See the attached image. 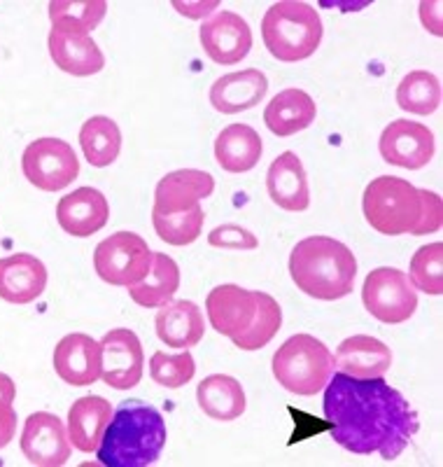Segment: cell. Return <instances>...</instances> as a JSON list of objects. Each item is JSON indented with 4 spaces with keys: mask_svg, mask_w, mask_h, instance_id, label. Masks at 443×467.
<instances>
[{
    "mask_svg": "<svg viewBox=\"0 0 443 467\" xmlns=\"http://www.w3.org/2000/svg\"><path fill=\"white\" fill-rule=\"evenodd\" d=\"M322 407L332 440L357 456L378 453L383 461H397L420 428L416 409L383 377L332 374Z\"/></svg>",
    "mask_w": 443,
    "mask_h": 467,
    "instance_id": "1",
    "label": "cell"
},
{
    "mask_svg": "<svg viewBox=\"0 0 443 467\" xmlns=\"http://www.w3.org/2000/svg\"><path fill=\"white\" fill-rule=\"evenodd\" d=\"M166 446L164 416L152 404L127 400L112 411L96 458L106 467L154 465Z\"/></svg>",
    "mask_w": 443,
    "mask_h": 467,
    "instance_id": "2",
    "label": "cell"
},
{
    "mask_svg": "<svg viewBox=\"0 0 443 467\" xmlns=\"http://www.w3.org/2000/svg\"><path fill=\"white\" fill-rule=\"evenodd\" d=\"M290 276L308 297L336 302L353 292L357 260L348 245L332 236H308L292 248Z\"/></svg>",
    "mask_w": 443,
    "mask_h": 467,
    "instance_id": "3",
    "label": "cell"
},
{
    "mask_svg": "<svg viewBox=\"0 0 443 467\" xmlns=\"http://www.w3.org/2000/svg\"><path fill=\"white\" fill-rule=\"evenodd\" d=\"M322 19L317 10L299 0H280L271 5L262 22V37L271 57L296 64L313 57L322 43Z\"/></svg>",
    "mask_w": 443,
    "mask_h": 467,
    "instance_id": "4",
    "label": "cell"
},
{
    "mask_svg": "<svg viewBox=\"0 0 443 467\" xmlns=\"http://www.w3.org/2000/svg\"><path fill=\"white\" fill-rule=\"evenodd\" d=\"M273 377L294 395H317L334 374V356L313 335H294L275 350Z\"/></svg>",
    "mask_w": 443,
    "mask_h": 467,
    "instance_id": "5",
    "label": "cell"
},
{
    "mask_svg": "<svg viewBox=\"0 0 443 467\" xmlns=\"http://www.w3.org/2000/svg\"><path fill=\"white\" fill-rule=\"evenodd\" d=\"M362 211L371 227L386 236L413 234L422 215L420 190L404 178L380 175L366 185Z\"/></svg>",
    "mask_w": 443,
    "mask_h": 467,
    "instance_id": "6",
    "label": "cell"
},
{
    "mask_svg": "<svg viewBox=\"0 0 443 467\" xmlns=\"http://www.w3.org/2000/svg\"><path fill=\"white\" fill-rule=\"evenodd\" d=\"M154 253L148 241L133 232H117L100 241L94 253V269L100 281L110 285L131 287L148 276Z\"/></svg>",
    "mask_w": 443,
    "mask_h": 467,
    "instance_id": "7",
    "label": "cell"
},
{
    "mask_svg": "<svg viewBox=\"0 0 443 467\" xmlns=\"http://www.w3.org/2000/svg\"><path fill=\"white\" fill-rule=\"evenodd\" d=\"M362 302L376 320L386 325L407 323L417 308V290L404 271L378 266L366 276Z\"/></svg>",
    "mask_w": 443,
    "mask_h": 467,
    "instance_id": "8",
    "label": "cell"
},
{
    "mask_svg": "<svg viewBox=\"0 0 443 467\" xmlns=\"http://www.w3.org/2000/svg\"><path fill=\"white\" fill-rule=\"evenodd\" d=\"M22 171L33 187L58 192L73 185L79 175V160L73 145L61 139H37L24 150Z\"/></svg>",
    "mask_w": 443,
    "mask_h": 467,
    "instance_id": "9",
    "label": "cell"
},
{
    "mask_svg": "<svg viewBox=\"0 0 443 467\" xmlns=\"http://www.w3.org/2000/svg\"><path fill=\"white\" fill-rule=\"evenodd\" d=\"M100 344V379L115 390H129L143 379V344L133 329L117 327L106 332Z\"/></svg>",
    "mask_w": 443,
    "mask_h": 467,
    "instance_id": "10",
    "label": "cell"
},
{
    "mask_svg": "<svg viewBox=\"0 0 443 467\" xmlns=\"http://www.w3.org/2000/svg\"><path fill=\"white\" fill-rule=\"evenodd\" d=\"M203 52L220 66L241 64L252 49V31L236 12L220 10L199 28Z\"/></svg>",
    "mask_w": 443,
    "mask_h": 467,
    "instance_id": "11",
    "label": "cell"
},
{
    "mask_svg": "<svg viewBox=\"0 0 443 467\" xmlns=\"http://www.w3.org/2000/svg\"><path fill=\"white\" fill-rule=\"evenodd\" d=\"M68 431L64 420L49 411H36L26 419L22 432V451L36 467H61L70 458Z\"/></svg>",
    "mask_w": 443,
    "mask_h": 467,
    "instance_id": "12",
    "label": "cell"
},
{
    "mask_svg": "<svg viewBox=\"0 0 443 467\" xmlns=\"http://www.w3.org/2000/svg\"><path fill=\"white\" fill-rule=\"evenodd\" d=\"M378 150L383 161L401 169L417 171L434 157V136L425 124L397 119L380 133Z\"/></svg>",
    "mask_w": 443,
    "mask_h": 467,
    "instance_id": "13",
    "label": "cell"
},
{
    "mask_svg": "<svg viewBox=\"0 0 443 467\" xmlns=\"http://www.w3.org/2000/svg\"><path fill=\"white\" fill-rule=\"evenodd\" d=\"M206 311L211 327L222 337H238L250 327L257 314V292L241 285H217L206 299Z\"/></svg>",
    "mask_w": 443,
    "mask_h": 467,
    "instance_id": "14",
    "label": "cell"
},
{
    "mask_svg": "<svg viewBox=\"0 0 443 467\" xmlns=\"http://www.w3.org/2000/svg\"><path fill=\"white\" fill-rule=\"evenodd\" d=\"M215 192V178L208 171L180 169L170 171L159 181L154 190L152 213L170 215V213H185L199 206L201 199H208Z\"/></svg>",
    "mask_w": 443,
    "mask_h": 467,
    "instance_id": "15",
    "label": "cell"
},
{
    "mask_svg": "<svg viewBox=\"0 0 443 467\" xmlns=\"http://www.w3.org/2000/svg\"><path fill=\"white\" fill-rule=\"evenodd\" d=\"M110 218V206L103 192L94 187H77L75 192L58 199L57 220L58 227L70 236L77 239H89L96 232L108 224Z\"/></svg>",
    "mask_w": 443,
    "mask_h": 467,
    "instance_id": "16",
    "label": "cell"
},
{
    "mask_svg": "<svg viewBox=\"0 0 443 467\" xmlns=\"http://www.w3.org/2000/svg\"><path fill=\"white\" fill-rule=\"evenodd\" d=\"M54 369L70 386H91L100 379V344L82 332L66 335L54 348Z\"/></svg>",
    "mask_w": 443,
    "mask_h": 467,
    "instance_id": "17",
    "label": "cell"
},
{
    "mask_svg": "<svg viewBox=\"0 0 443 467\" xmlns=\"http://www.w3.org/2000/svg\"><path fill=\"white\" fill-rule=\"evenodd\" d=\"M392 367V350L371 335H355L341 341L334 369L355 379L386 377Z\"/></svg>",
    "mask_w": 443,
    "mask_h": 467,
    "instance_id": "18",
    "label": "cell"
},
{
    "mask_svg": "<svg viewBox=\"0 0 443 467\" xmlns=\"http://www.w3.org/2000/svg\"><path fill=\"white\" fill-rule=\"evenodd\" d=\"M266 192L271 202L283 211L301 213L311 206L306 169L294 152H283L275 157L266 173Z\"/></svg>",
    "mask_w": 443,
    "mask_h": 467,
    "instance_id": "19",
    "label": "cell"
},
{
    "mask_svg": "<svg viewBox=\"0 0 443 467\" xmlns=\"http://www.w3.org/2000/svg\"><path fill=\"white\" fill-rule=\"evenodd\" d=\"M47 287V266L28 253L0 260V299L10 304L36 302Z\"/></svg>",
    "mask_w": 443,
    "mask_h": 467,
    "instance_id": "20",
    "label": "cell"
},
{
    "mask_svg": "<svg viewBox=\"0 0 443 467\" xmlns=\"http://www.w3.org/2000/svg\"><path fill=\"white\" fill-rule=\"evenodd\" d=\"M47 47L57 68L75 75V78H89V75L100 73L106 66V57L91 36L52 28L47 37Z\"/></svg>",
    "mask_w": 443,
    "mask_h": 467,
    "instance_id": "21",
    "label": "cell"
},
{
    "mask_svg": "<svg viewBox=\"0 0 443 467\" xmlns=\"http://www.w3.org/2000/svg\"><path fill=\"white\" fill-rule=\"evenodd\" d=\"M266 91H269V80L262 70H238L217 78L215 85L211 87V103L222 115H238L259 106Z\"/></svg>",
    "mask_w": 443,
    "mask_h": 467,
    "instance_id": "22",
    "label": "cell"
},
{
    "mask_svg": "<svg viewBox=\"0 0 443 467\" xmlns=\"http://www.w3.org/2000/svg\"><path fill=\"white\" fill-rule=\"evenodd\" d=\"M157 337L170 348H191L206 335V320L201 308L187 299H170L161 304L157 318H154Z\"/></svg>",
    "mask_w": 443,
    "mask_h": 467,
    "instance_id": "23",
    "label": "cell"
},
{
    "mask_svg": "<svg viewBox=\"0 0 443 467\" xmlns=\"http://www.w3.org/2000/svg\"><path fill=\"white\" fill-rule=\"evenodd\" d=\"M112 419V404L100 395H85L68 411V440L82 453L98 449Z\"/></svg>",
    "mask_w": 443,
    "mask_h": 467,
    "instance_id": "24",
    "label": "cell"
},
{
    "mask_svg": "<svg viewBox=\"0 0 443 467\" xmlns=\"http://www.w3.org/2000/svg\"><path fill=\"white\" fill-rule=\"evenodd\" d=\"M317 106L304 89H285L275 94L264 110V122L271 133L287 139L315 122Z\"/></svg>",
    "mask_w": 443,
    "mask_h": 467,
    "instance_id": "25",
    "label": "cell"
},
{
    "mask_svg": "<svg viewBox=\"0 0 443 467\" xmlns=\"http://www.w3.org/2000/svg\"><path fill=\"white\" fill-rule=\"evenodd\" d=\"M264 143L259 133L248 124H232L222 129L215 140V160L227 173H245L252 171L262 160Z\"/></svg>",
    "mask_w": 443,
    "mask_h": 467,
    "instance_id": "26",
    "label": "cell"
},
{
    "mask_svg": "<svg viewBox=\"0 0 443 467\" xmlns=\"http://www.w3.org/2000/svg\"><path fill=\"white\" fill-rule=\"evenodd\" d=\"M196 402L203 414L211 416L212 420H222V423L241 419L248 407L243 386L227 374H212V377L203 379L196 390Z\"/></svg>",
    "mask_w": 443,
    "mask_h": 467,
    "instance_id": "27",
    "label": "cell"
},
{
    "mask_svg": "<svg viewBox=\"0 0 443 467\" xmlns=\"http://www.w3.org/2000/svg\"><path fill=\"white\" fill-rule=\"evenodd\" d=\"M180 287V269L173 257L164 253H154L152 269L140 283L129 287V297L143 308H157L170 302Z\"/></svg>",
    "mask_w": 443,
    "mask_h": 467,
    "instance_id": "28",
    "label": "cell"
},
{
    "mask_svg": "<svg viewBox=\"0 0 443 467\" xmlns=\"http://www.w3.org/2000/svg\"><path fill=\"white\" fill-rule=\"evenodd\" d=\"M79 145L91 166L106 169L122 152V131L110 117L94 115L79 129Z\"/></svg>",
    "mask_w": 443,
    "mask_h": 467,
    "instance_id": "29",
    "label": "cell"
},
{
    "mask_svg": "<svg viewBox=\"0 0 443 467\" xmlns=\"http://www.w3.org/2000/svg\"><path fill=\"white\" fill-rule=\"evenodd\" d=\"M106 0H52L49 19L57 31L89 36L106 19Z\"/></svg>",
    "mask_w": 443,
    "mask_h": 467,
    "instance_id": "30",
    "label": "cell"
},
{
    "mask_svg": "<svg viewBox=\"0 0 443 467\" xmlns=\"http://www.w3.org/2000/svg\"><path fill=\"white\" fill-rule=\"evenodd\" d=\"M397 103L411 115H432L441 106V82L429 70H413L397 87Z\"/></svg>",
    "mask_w": 443,
    "mask_h": 467,
    "instance_id": "31",
    "label": "cell"
},
{
    "mask_svg": "<svg viewBox=\"0 0 443 467\" xmlns=\"http://www.w3.org/2000/svg\"><path fill=\"white\" fill-rule=\"evenodd\" d=\"M280 325H283V308L266 292H257V314L250 327L233 337V346L241 350H259L264 348L275 335H278Z\"/></svg>",
    "mask_w": 443,
    "mask_h": 467,
    "instance_id": "32",
    "label": "cell"
},
{
    "mask_svg": "<svg viewBox=\"0 0 443 467\" xmlns=\"http://www.w3.org/2000/svg\"><path fill=\"white\" fill-rule=\"evenodd\" d=\"M203 220H206V213H203L201 203L185 213H170V215L152 213L154 232H157L159 239L169 245L194 244L201 232H203Z\"/></svg>",
    "mask_w": 443,
    "mask_h": 467,
    "instance_id": "33",
    "label": "cell"
},
{
    "mask_svg": "<svg viewBox=\"0 0 443 467\" xmlns=\"http://www.w3.org/2000/svg\"><path fill=\"white\" fill-rule=\"evenodd\" d=\"M408 281L416 290L438 297L443 292V244L422 245L411 257V269H408Z\"/></svg>",
    "mask_w": 443,
    "mask_h": 467,
    "instance_id": "34",
    "label": "cell"
},
{
    "mask_svg": "<svg viewBox=\"0 0 443 467\" xmlns=\"http://www.w3.org/2000/svg\"><path fill=\"white\" fill-rule=\"evenodd\" d=\"M149 374H152L154 383L170 388V390L187 386L196 374L194 356L190 353V348H182V353H175V356L157 350L149 360Z\"/></svg>",
    "mask_w": 443,
    "mask_h": 467,
    "instance_id": "35",
    "label": "cell"
},
{
    "mask_svg": "<svg viewBox=\"0 0 443 467\" xmlns=\"http://www.w3.org/2000/svg\"><path fill=\"white\" fill-rule=\"evenodd\" d=\"M208 244L212 248L224 250H254L259 241L252 232L238 227V224H222V227H215L208 234Z\"/></svg>",
    "mask_w": 443,
    "mask_h": 467,
    "instance_id": "36",
    "label": "cell"
},
{
    "mask_svg": "<svg viewBox=\"0 0 443 467\" xmlns=\"http://www.w3.org/2000/svg\"><path fill=\"white\" fill-rule=\"evenodd\" d=\"M422 197V215L417 227L413 229V236H425V234H434L441 229L443 224V203L441 197H438L437 192L429 190H420Z\"/></svg>",
    "mask_w": 443,
    "mask_h": 467,
    "instance_id": "37",
    "label": "cell"
},
{
    "mask_svg": "<svg viewBox=\"0 0 443 467\" xmlns=\"http://www.w3.org/2000/svg\"><path fill=\"white\" fill-rule=\"evenodd\" d=\"M16 435V411L15 407L0 409V449H5Z\"/></svg>",
    "mask_w": 443,
    "mask_h": 467,
    "instance_id": "38",
    "label": "cell"
},
{
    "mask_svg": "<svg viewBox=\"0 0 443 467\" xmlns=\"http://www.w3.org/2000/svg\"><path fill=\"white\" fill-rule=\"evenodd\" d=\"M16 398V386L15 381H12L7 374L0 372V409L5 407H12V402H15Z\"/></svg>",
    "mask_w": 443,
    "mask_h": 467,
    "instance_id": "39",
    "label": "cell"
}]
</instances>
